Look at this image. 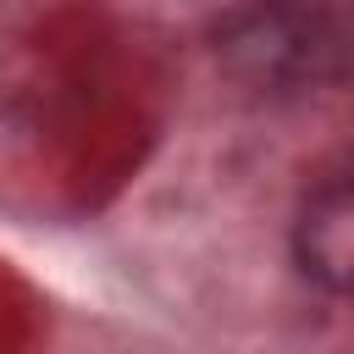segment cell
I'll return each instance as SVG.
<instances>
[{
    "mask_svg": "<svg viewBox=\"0 0 354 354\" xmlns=\"http://www.w3.org/2000/svg\"><path fill=\"white\" fill-rule=\"evenodd\" d=\"M299 260L315 282L354 293V177L326 183L299 216Z\"/></svg>",
    "mask_w": 354,
    "mask_h": 354,
    "instance_id": "obj_1",
    "label": "cell"
}]
</instances>
